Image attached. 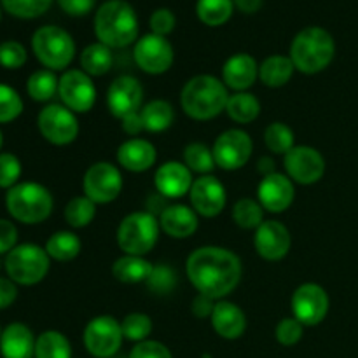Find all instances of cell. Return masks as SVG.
I'll use <instances>...</instances> for the list:
<instances>
[{
	"mask_svg": "<svg viewBox=\"0 0 358 358\" xmlns=\"http://www.w3.org/2000/svg\"><path fill=\"white\" fill-rule=\"evenodd\" d=\"M257 170L262 177H268V175L276 173L275 161H273L271 157H261V159H259V164H257Z\"/></svg>",
	"mask_w": 358,
	"mask_h": 358,
	"instance_id": "cell-55",
	"label": "cell"
},
{
	"mask_svg": "<svg viewBox=\"0 0 358 358\" xmlns=\"http://www.w3.org/2000/svg\"><path fill=\"white\" fill-rule=\"evenodd\" d=\"M0 3L10 16L34 20L42 16L51 7L52 0H0Z\"/></svg>",
	"mask_w": 358,
	"mask_h": 358,
	"instance_id": "cell-41",
	"label": "cell"
},
{
	"mask_svg": "<svg viewBox=\"0 0 358 358\" xmlns=\"http://www.w3.org/2000/svg\"><path fill=\"white\" fill-rule=\"evenodd\" d=\"M145 285L156 296H166V294L173 292L175 285H177V275L170 266L157 264L152 268V273H150Z\"/></svg>",
	"mask_w": 358,
	"mask_h": 358,
	"instance_id": "cell-42",
	"label": "cell"
},
{
	"mask_svg": "<svg viewBox=\"0 0 358 358\" xmlns=\"http://www.w3.org/2000/svg\"><path fill=\"white\" fill-rule=\"evenodd\" d=\"M189 199H191L192 210L198 215L213 219L226 208V187L213 175H201L192 184L191 191H189Z\"/></svg>",
	"mask_w": 358,
	"mask_h": 358,
	"instance_id": "cell-17",
	"label": "cell"
},
{
	"mask_svg": "<svg viewBox=\"0 0 358 358\" xmlns=\"http://www.w3.org/2000/svg\"><path fill=\"white\" fill-rule=\"evenodd\" d=\"M264 143L273 154H282L285 156L289 150H292L294 143H296V135H294L292 128L285 122H271L268 128L264 129Z\"/></svg>",
	"mask_w": 358,
	"mask_h": 358,
	"instance_id": "cell-38",
	"label": "cell"
},
{
	"mask_svg": "<svg viewBox=\"0 0 358 358\" xmlns=\"http://www.w3.org/2000/svg\"><path fill=\"white\" fill-rule=\"evenodd\" d=\"M58 96L62 98V103L70 108L76 114H84L93 108L96 101V87L93 79L83 70H66L59 77Z\"/></svg>",
	"mask_w": 358,
	"mask_h": 358,
	"instance_id": "cell-15",
	"label": "cell"
},
{
	"mask_svg": "<svg viewBox=\"0 0 358 358\" xmlns=\"http://www.w3.org/2000/svg\"><path fill=\"white\" fill-rule=\"evenodd\" d=\"M114 56L112 49L101 42H94L80 52V70L90 77H101L112 69Z\"/></svg>",
	"mask_w": 358,
	"mask_h": 358,
	"instance_id": "cell-29",
	"label": "cell"
},
{
	"mask_svg": "<svg viewBox=\"0 0 358 358\" xmlns=\"http://www.w3.org/2000/svg\"><path fill=\"white\" fill-rule=\"evenodd\" d=\"M296 198L294 182L283 173H271L262 177L257 187V201L264 210L271 213H282L292 206Z\"/></svg>",
	"mask_w": 358,
	"mask_h": 358,
	"instance_id": "cell-20",
	"label": "cell"
},
{
	"mask_svg": "<svg viewBox=\"0 0 358 358\" xmlns=\"http://www.w3.org/2000/svg\"><path fill=\"white\" fill-rule=\"evenodd\" d=\"M142 100L143 87L133 76L117 77L107 91L108 112L117 119H124L126 115L140 112Z\"/></svg>",
	"mask_w": 358,
	"mask_h": 358,
	"instance_id": "cell-18",
	"label": "cell"
},
{
	"mask_svg": "<svg viewBox=\"0 0 358 358\" xmlns=\"http://www.w3.org/2000/svg\"><path fill=\"white\" fill-rule=\"evenodd\" d=\"M0 336H2V329H0Z\"/></svg>",
	"mask_w": 358,
	"mask_h": 358,
	"instance_id": "cell-59",
	"label": "cell"
},
{
	"mask_svg": "<svg viewBox=\"0 0 358 358\" xmlns=\"http://www.w3.org/2000/svg\"><path fill=\"white\" fill-rule=\"evenodd\" d=\"M156 147L143 138H129L117 149V163L131 173H143L156 164Z\"/></svg>",
	"mask_w": 358,
	"mask_h": 358,
	"instance_id": "cell-23",
	"label": "cell"
},
{
	"mask_svg": "<svg viewBox=\"0 0 358 358\" xmlns=\"http://www.w3.org/2000/svg\"><path fill=\"white\" fill-rule=\"evenodd\" d=\"M128 358H173V355L163 343L147 339V341L136 343Z\"/></svg>",
	"mask_w": 358,
	"mask_h": 358,
	"instance_id": "cell-47",
	"label": "cell"
},
{
	"mask_svg": "<svg viewBox=\"0 0 358 358\" xmlns=\"http://www.w3.org/2000/svg\"><path fill=\"white\" fill-rule=\"evenodd\" d=\"M234 7L245 14H254L261 9L262 0H233Z\"/></svg>",
	"mask_w": 358,
	"mask_h": 358,
	"instance_id": "cell-54",
	"label": "cell"
},
{
	"mask_svg": "<svg viewBox=\"0 0 358 358\" xmlns=\"http://www.w3.org/2000/svg\"><path fill=\"white\" fill-rule=\"evenodd\" d=\"M159 226L163 233L173 240H185L198 231V213L187 205H170L159 213Z\"/></svg>",
	"mask_w": 358,
	"mask_h": 358,
	"instance_id": "cell-24",
	"label": "cell"
},
{
	"mask_svg": "<svg viewBox=\"0 0 358 358\" xmlns=\"http://www.w3.org/2000/svg\"><path fill=\"white\" fill-rule=\"evenodd\" d=\"M84 196L96 205H107L119 198L122 191V175L115 164L98 161L91 164L83 178Z\"/></svg>",
	"mask_w": 358,
	"mask_h": 358,
	"instance_id": "cell-10",
	"label": "cell"
},
{
	"mask_svg": "<svg viewBox=\"0 0 358 358\" xmlns=\"http://www.w3.org/2000/svg\"><path fill=\"white\" fill-rule=\"evenodd\" d=\"M159 219L150 212H133L117 227V245L126 255L149 254L159 240Z\"/></svg>",
	"mask_w": 358,
	"mask_h": 358,
	"instance_id": "cell-6",
	"label": "cell"
},
{
	"mask_svg": "<svg viewBox=\"0 0 358 358\" xmlns=\"http://www.w3.org/2000/svg\"><path fill=\"white\" fill-rule=\"evenodd\" d=\"M0 20H2V9H0Z\"/></svg>",
	"mask_w": 358,
	"mask_h": 358,
	"instance_id": "cell-58",
	"label": "cell"
},
{
	"mask_svg": "<svg viewBox=\"0 0 358 358\" xmlns=\"http://www.w3.org/2000/svg\"><path fill=\"white\" fill-rule=\"evenodd\" d=\"M122 336L124 339L133 343H142L147 341L152 332V320H150L149 315L145 313H129L126 315L124 320L121 322Z\"/></svg>",
	"mask_w": 358,
	"mask_h": 358,
	"instance_id": "cell-40",
	"label": "cell"
},
{
	"mask_svg": "<svg viewBox=\"0 0 358 358\" xmlns=\"http://www.w3.org/2000/svg\"><path fill=\"white\" fill-rule=\"evenodd\" d=\"M259 79V65L254 56L236 52L226 59L222 66V83L234 93L248 91Z\"/></svg>",
	"mask_w": 358,
	"mask_h": 358,
	"instance_id": "cell-22",
	"label": "cell"
},
{
	"mask_svg": "<svg viewBox=\"0 0 358 358\" xmlns=\"http://www.w3.org/2000/svg\"><path fill=\"white\" fill-rule=\"evenodd\" d=\"M51 257L45 248L35 243L16 245L6 257L7 278L16 285L31 287L41 283L49 273Z\"/></svg>",
	"mask_w": 358,
	"mask_h": 358,
	"instance_id": "cell-8",
	"label": "cell"
},
{
	"mask_svg": "<svg viewBox=\"0 0 358 358\" xmlns=\"http://www.w3.org/2000/svg\"><path fill=\"white\" fill-rule=\"evenodd\" d=\"M233 0H198L196 2V14L199 21L208 27H220L227 23L233 16Z\"/></svg>",
	"mask_w": 358,
	"mask_h": 358,
	"instance_id": "cell-35",
	"label": "cell"
},
{
	"mask_svg": "<svg viewBox=\"0 0 358 358\" xmlns=\"http://www.w3.org/2000/svg\"><path fill=\"white\" fill-rule=\"evenodd\" d=\"M304 332V325L297 318L287 317L276 325L275 338L282 346H294L301 341Z\"/></svg>",
	"mask_w": 358,
	"mask_h": 358,
	"instance_id": "cell-46",
	"label": "cell"
},
{
	"mask_svg": "<svg viewBox=\"0 0 358 358\" xmlns=\"http://www.w3.org/2000/svg\"><path fill=\"white\" fill-rule=\"evenodd\" d=\"M334 37L322 27H308L294 37L289 56L296 70L313 76L327 69L334 59Z\"/></svg>",
	"mask_w": 358,
	"mask_h": 358,
	"instance_id": "cell-4",
	"label": "cell"
},
{
	"mask_svg": "<svg viewBox=\"0 0 358 358\" xmlns=\"http://www.w3.org/2000/svg\"><path fill=\"white\" fill-rule=\"evenodd\" d=\"M229 93L226 84L213 76H196L185 83L180 93L182 110L194 121H210L226 110Z\"/></svg>",
	"mask_w": 358,
	"mask_h": 358,
	"instance_id": "cell-3",
	"label": "cell"
},
{
	"mask_svg": "<svg viewBox=\"0 0 358 358\" xmlns=\"http://www.w3.org/2000/svg\"><path fill=\"white\" fill-rule=\"evenodd\" d=\"M56 2L69 16H86L93 10L96 0H56Z\"/></svg>",
	"mask_w": 358,
	"mask_h": 358,
	"instance_id": "cell-50",
	"label": "cell"
},
{
	"mask_svg": "<svg viewBox=\"0 0 358 358\" xmlns=\"http://www.w3.org/2000/svg\"><path fill=\"white\" fill-rule=\"evenodd\" d=\"M294 70L290 56L271 55L259 65V80L268 87H283L292 79Z\"/></svg>",
	"mask_w": 358,
	"mask_h": 358,
	"instance_id": "cell-27",
	"label": "cell"
},
{
	"mask_svg": "<svg viewBox=\"0 0 358 358\" xmlns=\"http://www.w3.org/2000/svg\"><path fill=\"white\" fill-rule=\"evenodd\" d=\"M6 206L9 215L21 224L44 222L49 219L55 199L48 187L37 182H20L6 194Z\"/></svg>",
	"mask_w": 358,
	"mask_h": 358,
	"instance_id": "cell-5",
	"label": "cell"
},
{
	"mask_svg": "<svg viewBox=\"0 0 358 358\" xmlns=\"http://www.w3.org/2000/svg\"><path fill=\"white\" fill-rule=\"evenodd\" d=\"M175 14L171 13L166 7H161V9H156L152 14H150L149 27L152 30V34L161 35V37H166L168 34H171L175 28Z\"/></svg>",
	"mask_w": 358,
	"mask_h": 358,
	"instance_id": "cell-48",
	"label": "cell"
},
{
	"mask_svg": "<svg viewBox=\"0 0 358 358\" xmlns=\"http://www.w3.org/2000/svg\"><path fill=\"white\" fill-rule=\"evenodd\" d=\"M254 247L264 261H282L292 247V236L287 226L278 220H264L255 229Z\"/></svg>",
	"mask_w": 358,
	"mask_h": 358,
	"instance_id": "cell-19",
	"label": "cell"
},
{
	"mask_svg": "<svg viewBox=\"0 0 358 358\" xmlns=\"http://www.w3.org/2000/svg\"><path fill=\"white\" fill-rule=\"evenodd\" d=\"M121 122H122V131L128 133L129 136H136V135H140L142 131H145L140 112H135V114L126 115L124 119H121Z\"/></svg>",
	"mask_w": 358,
	"mask_h": 358,
	"instance_id": "cell-53",
	"label": "cell"
},
{
	"mask_svg": "<svg viewBox=\"0 0 358 358\" xmlns=\"http://www.w3.org/2000/svg\"><path fill=\"white\" fill-rule=\"evenodd\" d=\"M226 112L238 124H250L261 114V101L257 100L255 94L248 93V91L229 94Z\"/></svg>",
	"mask_w": 358,
	"mask_h": 358,
	"instance_id": "cell-30",
	"label": "cell"
},
{
	"mask_svg": "<svg viewBox=\"0 0 358 358\" xmlns=\"http://www.w3.org/2000/svg\"><path fill=\"white\" fill-rule=\"evenodd\" d=\"M154 266L147 259L138 255H122L112 264V275L117 282L135 285V283H145L152 273Z\"/></svg>",
	"mask_w": 358,
	"mask_h": 358,
	"instance_id": "cell-28",
	"label": "cell"
},
{
	"mask_svg": "<svg viewBox=\"0 0 358 358\" xmlns=\"http://www.w3.org/2000/svg\"><path fill=\"white\" fill-rule=\"evenodd\" d=\"M138 17L126 0H107L94 16V34L101 44L121 49L138 38Z\"/></svg>",
	"mask_w": 358,
	"mask_h": 358,
	"instance_id": "cell-2",
	"label": "cell"
},
{
	"mask_svg": "<svg viewBox=\"0 0 358 358\" xmlns=\"http://www.w3.org/2000/svg\"><path fill=\"white\" fill-rule=\"evenodd\" d=\"M17 297V287L10 278H0V310L13 306Z\"/></svg>",
	"mask_w": 358,
	"mask_h": 358,
	"instance_id": "cell-52",
	"label": "cell"
},
{
	"mask_svg": "<svg viewBox=\"0 0 358 358\" xmlns=\"http://www.w3.org/2000/svg\"><path fill=\"white\" fill-rule=\"evenodd\" d=\"M133 58L140 70L150 76H161L173 65L175 52L170 41L156 34H147L135 42Z\"/></svg>",
	"mask_w": 358,
	"mask_h": 358,
	"instance_id": "cell-13",
	"label": "cell"
},
{
	"mask_svg": "<svg viewBox=\"0 0 358 358\" xmlns=\"http://www.w3.org/2000/svg\"><path fill=\"white\" fill-rule=\"evenodd\" d=\"M34 332L24 324L7 325L0 336V353L3 358H31L35 355Z\"/></svg>",
	"mask_w": 358,
	"mask_h": 358,
	"instance_id": "cell-26",
	"label": "cell"
},
{
	"mask_svg": "<svg viewBox=\"0 0 358 358\" xmlns=\"http://www.w3.org/2000/svg\"><path fill=\"white\" fill-rule=\"evenodd\" d=\"M37 126L41 135L52 145H69L79 136V121L76 112L65 105L49 103L38 112Z\"/></svg>",
	"mask_w": 358,
	"mask_h": 358,
	"instance_id": "cell-9",
	"label": "cell"
},
{
	"mask_svg": "<svg viewBox=\"0 0 358 358\" xmlns=\"http://www.w3.org/2000/svg\"><path fill=\"white\" fill-rule=\"evenodd\" d=\"M203 358H212L210 355H203Z\"/></svg>",
	"mask_w": 358,
	"mask_h": 358,
	"instance_id": "cell-57",
	"label": "cell"
},
{
	"mask_svg": "<svg viewBox=\"0 0 358 358\" xmlns=\"http://www.w3.org/2000/svg\"><path fill=\"white\" fill-rule=\"evenodd\" d=\"M35 358H72V345L65 334L45 331L35 341Z\"/></svg>",
	"mask_w": 358,
	"mask_h": 358,
	"instance_id": "cell-33",
	"label": "cell"
},
{
	"mask_svg": "<svg viewBox=\"0 0 358 358\" xmlns=\"http://www.w3.org/2000/svg\"><path fill=\"white\" fill-rule=\"evenodd\" d=\"M31 49L38 62L52 72L65 70L76 56V42L72 35L55 24H45L35 30Z\"/></svg>",
	"mask_w": 358,
	"mask_h": 358,
	"instance_id": "cell-7",
	"label": "cell"
},
{
	"mask_svg": "<svg viewBox=\"0 0 358 358\" xmlns=\"http://www.w3.org/2000/svg\"><path fill=\"white\" fill-rule=\"evenodd\" d=\"M142 115L143 128L149 133L166 131L175 121V110L170 101L166 100H152L140 110Z\"/></svg>",
	"mask_w": 358,
	"mask_h": 358,
	"instance_id": "cell-32",
	"label": "cell"
},
{
	"mask_svg": "<svg viewBox=\"0 0 358 358\" xmlns=\"http://www.w3.org/2000/svg\"><path fill=\"white\" fill-rule=\"evenodd\" d=\"M292 317L306 327L322 324L329 313V296L318 283H303L292 294Z\"/></svg>",
	"mask_w": 358,
	"mask_h": 358,
	"instance_id": "cell-16",
	"label": "cell"
},
{
	"mask_svg": "<svg viewBox=\"0 0 358 358\" xmlns=\"http://www.w3.org/2000/svg\"><path fill=\"white\" fill-rule=\"evenodd\" d=\"M185 275L198 294L220 301L240 283L241 261L229 248L206 245L192 252L185 262Z\"/></svg>",
	"mask_w": 358,
	"mask_h": 358,
	"instance_id": "cell-1",
	"label": "cell"
},
{
	"mask_svg": "<svg viewBox=\"0 0 358 358\" xmlns=\"http://www.w3.org/2000/svg\"><path fill=\"white\" fill-rule=\"evenodd\" d=\"M21 161L10 152H0V187L7 189L20 184Z\"/></svg>",
	"mask_w": 358,
	"mask_h": 358,
	"instance_id": "cell-45",
	"label": "cell"
},
{
	"mask_svg": "<svg viewBox=\"0 0 358 358\" xmlns=\"http://www.w3.org/2000/svg\"><path fill=\"white\" fill-rule=\"evenodd\" d=\"M59 79L52 70L42 69L31 73L27 83V93L34 101H49L58 94Z\"/></svg>",
	"mask_w": 358,
	"mask_h": 358,
	"instance_id": "cell-34",
	"label": "cell"
},
{
	"mask_svg": "<svg viewBox=\"0 0 358 358\" xmlns=\"http://www.w3.org/2000/svg\"><path fill=\"white\" fill-rule=\"evenodd\" d=\"M212 152L217 166L226 171H234L243 168L250 161L254 142L247 131L233 128L217 136Z\"/></svg>",
	"mask_w": 358,
	"mask_h": 358,
	"instance_id": "cell-12",
	"label": "cell"
},
{
	"mask_svg": "<svg viewBox=\"0 0 358 358\" xmlns=\"http://www.w3.org/2000/svg\"><path fill=\"white\" fill-rule=\"evenodd\" d=\"M192 184V171L180 161H166L154 173V185L163 198L177 199L189 194Z\"/></svg>",
	"mask_w": 358,
	"mask_h": 358,
	"instance_id": "cell-21",
	"label": "cell"
},
{
	"mask_svg": "<svg viewBox=\"0 0 358 358\" xmlns=\"http://www.w3.org/2000/svg\"><path fill=\"white\" fill-rule=\"evenodd\" d=\"M233 220L241 229H257L264 222V208L255 199L243 198L234 203Z\"/></svg>",
	"mask_w": 358,
	"mask_h": 358,
	"instance_id": "cell-39",
	"label": "cell"
},
{
	"mask_svg": "<svg viewBox=\"0 0 358 358\" xmlns=\"http://www.w3.org/2000/svg\"><path fill=\"white\" fill-rule=\"evenodd\" d=\"M287 177L301 185H313L325 173V159L315 147L296 145L283 156Z\"/></svg>",
	"mask_w": 358,
	"mask_h": 358,
	"instance_id": "cell-14",
	"label": "cell"
},
{
	"mask_svg": "<svg viewBox=\"0 0 358 358\" xmlns=\"http://www.w3.org/2000/svg\"><path fill=\"white\" fill-rule=\"evenodd\" d=\"M210 320H212L213 331L222 339H229V341L241 338L247 331V317L243 310L229 301H217Z\"/></svg>",
	"mask_w": 358,
	"mask_h": 358,
	"instance_id": "cell-25",
	"label": "cell"
},
{
	"mask_svg": "<svg viewBox=\"0 0 358 358\" xmlns=\"http://www.w3.org/2000/svg\"><path fill=\"white\" fill-rule=\"evenodd\" d=\"M215 299H212V297L205 296V294H198V296L192 299V304H191V311L194 317L198 318H208L212 317L213 313V308H215Z\"/></svg>",
	"mask_w": 358,
	"mask_h": 358,
	"instance_id": "cell-51",
	"label": "cell"
},
{
	"mask_svg": "<svg viewBox=\"0 0 358 358\" xmlns=\"http://www.w3.org/2000/svg\"><path fill=\"white\" fill-rule=\"evenodd\" d=\"M84 346L94 358H110L119 352L122 345L121 322L110 315H101L90 320L84 329Z\"/></svg>",
	"mask_w": 358,
	"mask_h": 358,
	"instance_id": "cell-11",
	"label": "cell"
},
{
	"mask_svg": "<svg viewBox=\"0 0 358 358\" xmlns=\"http://www.w3.org/2000/svg\"><path fill=\"white\" fill-rule=\"evenodd\" d=\"M63 215L70 227L83 229L93 222L94 215H96V203L91 201L87 196H76L66 203Z\"/></svg>",
	"mask_w": 358,
	"mask_h": 358,
	"instance_id": "cell-36",
	"label": "cell"
},
{
	"mask_svg": "<svg viewBox=\"0 0 358 358\" xmlns=\"http://www.w3.org/2000/svg\"><path fill=\"white\" fill-rule=\"evenodd\" d=\"M23 112V100L14 87L0 84V124L13 122Z\"/></svg>",
	"mask_w": 358,
	"mask_h": 358,
	"instance_id": "cell-43",
	"label": "cell"
},
{
	"mask_svg": "<svg viewBox=\"0 0 358 358\" xmlns=\"http://www.w3.org/2000/svg\"><path fill=\"white\" fill-rule=\"evenodd\" d=\"M184 164L192 171V173L210 175L213 171L215 164V157H213L212 149L205 143L192 142L184 149Z\"/></svg>",
	"mask_w": 358,
	"mask_h": 358,
	"instance_id": "cell-37",
	"label": "cell"
},
{
	"mask_svg": "<svg viewBox=\"0 0 358 358\" xmlns=\"http://www.w3.org/2000/svg\"><path fill=\"white\" fill-rule=\"evenodd\" d=\"M17 245V229L10 220L0 219V255L9 254Z\"/></svg>",
	"mask_w": 358,
	"mask_h": 358,
	"instance_id": "cell-49",
	"label": "cell"
},
{
	"mask_svg": "<svg viewBox=\"0 0 358 358\" xmlns=\"http://www.w3.org/2000/svg\"><path fill=\"white\" fill-rule=\"evenodd\" d=\"M2 143H3V135L2 131H0V149H2Z\"/></svg>",
	"mask_w": 358,
	"mask_h": 358,
	"instance_id": "cell-56",
	"label": "cell"
},
{
	"mask_svg": "<svg viewBox=\"0 0 358 358\" xmlns=\"http://www.w3.org/2000/svg\"><path fill=\"white\" fill-rule=\"evenodd\" d=\"M44 248L49 257L55 259V261L69 262L80 254L83 243H80V238L72 231H58V233L49 236Z\"/></svg>",
	"mask_w": 358,
	"mask_h": 358,
	"instance_id": "cell-31",
	"label": "cell"
},
{
	"mask_svg": "<svg viewBox=\"0 0 358 358\" xmlns=\"http://www.w3.org/2000/svg\"><path fill=\"white\" fill-rule=\"evenodd\" d=\"M27 49L17 41H6L0 44V65L3 69L17 70L27 63Z\"/></svg>",
	"mask_w": 358,
	"mask_h": 358,
	"instance_id": "cell-44",
	"label": "cell"
}]
</instances>
